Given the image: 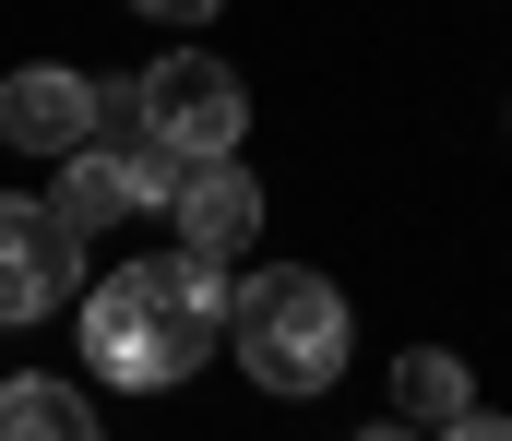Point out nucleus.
I'll return each mask as SVG.
<instances>
[{"label":"nucleus","mask_w":512,"mask_h":441,"mask_svg":"<svg viewBox=\"0 0 512 441\" xmlns=\"http://www.w3.org/2000/svg\"><path fill=\"white\" fill-rule=\"evenodd\" d=\"M215 346H227V275L191 251H143L84 298V358L108 394H179Z\"/></svg>","instance_id":"nucleus-1"},{"label":"nucleus","mask_w":512,"mask_h":441,"mask_svg":"<svg viewBox=\"0 0 512 441\" xmlns=\"http://www.w3.org/2000/svg\"><path fill=\"white\" fill-rule=\"evenodd\" d=\"M227 346H239V370H251L262 394H334L358 322H346L334 275H310V263H262V275L227 287Z\"/></svg>","instance_id":"nucleus-2"},{"label":"nucleus","mask_w":512,"mask_h":441,"mask_svg":"<svg viewBox=\"0 0 512 441\" xmlns=\"http://www.w3.org/2000/svg\"><path fill=\"white\" fill-rule=\"evenodd\" d=\"M131 120H143L155 144L191 167V155H239V132H251V96H239V72H227V60L179 48V60H143V84H131Z\"/></svg>","instance_id":"nucleus-3"},{"label":"nucleus","mask_w":512,"mask_h":441,"mask_svg":"<svg viewBox=\"0 0 512 441\" xmlns=\"http://www.w3.org/2000/svg\"><path fill=\"white\" fill-rule=\"evenodd\" d=\"M167 227H179V251H191V263H215V275H227V263L262 239V179L239 167V155H191V167H179V191H167Z\"/></svg>","instance_id":"nucleus-4"},{"label":"nucleus","mask_w":512,"mask_h":441,"mask_svg":"<svg viewBox=\"0 0 512 441\" xmlns=\"http://www.w3.org/2000/svg\"><path fill=\"white\" fill-rule=\"evenodd\" d=\"M84 275V239L48 215V203H24V191H0V322H48L60 298Z\"/></svg>","instance_id":"nucleus-5"},{"label":"nucleus","mask_w":512,"mask_h":441,"mask_svg":"<svg viewBox=\"0 0 512 441\" xmlns=\"http://www.w3.org/2000/svg\"><path fill=\"white\" fill-rule=\"evenodd\" d=\"M84 132H96V84H84V72L36 60V72H12V84H0V144H24V155H72Z\"/></svg>","instance_id":"nucleus-6"},{"label":"nucleus","mask_w":512,"mask_h":441,"mask_svg":"<svg viewBox=\"0 0 512 441\" xmlns=\"http://www.w3.org/2000/svg\"><path fill=\"white\" fill-rule=\"evenodd\" d=\"M0 441H108V418H96L84 382L24 370V382H0Z\"/></svg>","instance_id":"nucleus-7"},{"label":"nucleus","mask_w":512,"mask_h":441,"mask_svg":"<svg viewBox=\"0 0 512 441\" xmlns=\"http://www.w3.org/2000/svg\"><path fill=\"white\" fill-rule=\"evenodd\" d=\"M465 406H477V382H465L453 346H405V358H393V430L429 441V430H453Z\"/></svg>","instance_id":"nucleus-8"},{"label":"nucleus","mask_w":512,"mask_h":441,"mask_svg":"<svg viewBox=\"0 0 512 441\" xmlns=\"http://www.w3.org/2000/svg\"><path fill=\"white\" fill-rule=\"evenodd\" d=\"M131 12H143V24H167V36H203L227 0H131Z\"/></svg>","instance_id":"nucleus-9"},{"label":"nucleus","mask_w":512,"mask_h":441,"mask_svg":"<svg viewBox=\"0 0 512 441\" xmlns=\"http://www.w3.org/2000/svg\"><path fill=\"white\" fill-rule=\"evenodd\" d=\"M429 441H512V418H501V406H465L453 430H429Z\"/></svg>","instance_id":"nucleus-10"},{"label":"nucleus","mask_w":512,"mask_h":441,"mask_svg":"<svg viewBox=\"0 0 512 441\" xmlns=\"http://www.w3.org/2000/svg\"><path fill=\"white\" fill-rule=\"evenodd\" d=\"M358 441H417V430H358Z\"/></svg>","instance_id":"nucleus-11"}]
</instances>
